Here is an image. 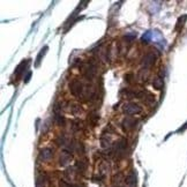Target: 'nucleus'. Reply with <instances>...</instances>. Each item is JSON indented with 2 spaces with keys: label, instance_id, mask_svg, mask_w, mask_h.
<instances>
[{
  "label": "nucleus",
  "instance_id": "4",
  "mask_svg": "<svg viewBox=\"0 0 187 187\" xmlns=\"http://www.w3.org/2000/svg\"><path fill=\"white\" fill-rule=\"evenodd\" d=\"M124 113L128 114V116H134V114H139L142 112V107L139 104L135 103H128L126 105H124Z\"/></svg>",
  "mask_w": 187,
  "mask_h": 187
},
{
  "label": "nucleus",
  "instance_id": "15",
  "mask_svg": "<svg viewBox=\"0 0 187 187\" xmlns=\"http://www.w3.org/2000/svg\"><path fill=\"white\" fill-rule=\"evenodd\" d=\"M56 142H57V144H59V146H67L68 144V142H70V140H68V138L66 136L65 134H61L58 136V139L56 140Z\"/></svg>",
  "mask_w": 187,
  "mask_h": 187
},
{
  "label": "nucleus",
  "instance_id": "22",
  "mask_svg": "<svg viewBox=\"0 0 187 187\" xmlns=\"http://www.w3.org/2000/svg\"><path fill=\"white\" fill-rule=\"evenodd\" d=\"M59 187H75V185L70 184V181L65 180V179H61L59 181Z\"/></svg>",
  "mask_w": 187,
  "mask_h": 187
},
{
  "label": "nucleus",
  "instance_id": "12",
  "mask_svg": "<svg viewBox=\"0 0 187 187\" xmlns=\"http://www.w3.org/2000/svg\"><path fill=\"white\" fill-rule=\"evenodd\" d=\"M27 65H28V60H23V61H22V63L19 65L16 68H15V72H14V73H15V75H18V76L22 75V73L25 70Z\"/></svg>",
  "mask_w": 187,
  "mask_h": 187
},
{
  "label": "nucleus",
  "instance_id": "25",
  "mask_svg": "<svg viewBox=\"0 0 187 187\" xmlns=\"http://www.w3.org/2000/svg\"><path fill=\"white\" fill-rule=\"evenodd\" d=\"M30 76H31V72H28V74L25 75V79H24V82H25V83H27V82H29Z\"/></svg>",
  "mask_w": 187,
  "mask_h": 187
},
{
  "label": "nucleus",
  "instance_id": "9",
  "mask_svg": "<svg viewBox=\"0 0 187 187\" xmlns=\"http://www.w3.org/2000/svg\"><path fill=\"white\" fill-rule=\"evenodd\" d=\"M125 182L128 187H135L136 186V173L134 170H132L128 175L125 178Z\"/></svg>",
  "mask_w": 187,
  "mask_h": 187
},
{
  "label": "nucleus",
  "instance_id": "24",
  "mask_svg": "<svg viewBox=\"0 0 187 187\" xmlns=\"http://www.w3.org/2000/svg\"><path fill=\"white\" fill-rule=\"evenodd\" d=\"M90 118H91V121H93V125H96L97 120H98V114H96V113H93V114H90Z\"/></svg>",
  "mask_w": 187,
  "mask_h": 187
},
{
  "label": "nucleus",
  "instance_id": "10",
  "mask_svg": "<svg viewBox=\"0 0 187 187\" xmlns=\"http://www.w3.org/2000/svg\"><path fill=\"white\" fill-rule=\"evenodd\" d=\"M87 166H88V162L86 159H81V161H77L75 163V170L77 173H80V175H83L84 172H86V170H87Z\"/></svg>",
  "mask_w": 187,
  "mask_h": 187
},
{
  "label": "nucleus",
  "instance_id": "7",
  "mask_svg": "<svg viewBox=\"0 0 187 187\" xmlns=\"http://www.w3.org/2000/svg\"><path fill=\"white\" fill-rule=\"evenodd\" d=\"M70 159H72V152H70L68 150H63L61 154H60V157H59V164L60 165H67V164L70 162Z\"/></svg>",
  "mask_w": 187,
  "mask_h": 187
},
{
  "label": "nucleus",
  "instance_id": "13",
  "mask_svg": "<svg viewBox=\"0 0 187 187\" xmlns=\"http://www.w3.org/2000/svg\"><path fill=\"white\" fill-rule=\"evenodd\" d=\"M163 86H164V81L161 76H157V77L154 79V81H152V87L155 88V89L161 90V89L163 88Z\"/></svg>",
  "mask_w": 187,
  "mask_h": 187
},
{
  "label": "nucleus",
  "instance_id": "16",
  "mask_svg": "<svg viewBox=\"0 0 187 187\" xmlns=\"http://www.w3.org/2000/svg\"><path fill=\"white\" fill-rule=\"evenodd\" d=\"M54 123L59 125V126H63L64 127L65 125H66V119H65L60 113H56V116H54Z\"/></svg>",
  "mask_w": 187,
  "mask_h": 187
},
{
  "label": "nucleus",
  "instance_id": "26",
  "mask_svg": "<svg viewBox=\"0 0 187 187\" xmlns=\"http://www.w3.org/2000/svg\"><path fill=\"white\" fill-rule=\"evenodd\" d=\"M75 187H83V186H81V185H75Z\"/></svg>",
  "mask_w": 187,
  "mask_h": 187
},
{
  "label": "nucleus",
  "instance_id": "23",
  "mask_svg": "<svg viewBox=\"0 0 187 187\" xmlns=\"http://www.w3.org/2000/svg\"><path fill=\"white\" fill-rule=\"evenodd\" d=\"M72 127L74 131H80L82 128V125H81V121H79V120H75V121H73L72 123Z\"/></svg>",
  "mask_w": 187,
  "mask_h": 187
},
{
  "label": "nucleus",
  "instance_id": "1",
  "mask_svg": "<svg viewBox=\"0 0 187 187\" xmlns=\"http://www.w3.org/2000/svg\"><path fill=\"white\" fill-rule=\"evenodd\" d=\"M70 93H73L75 97H82L83 93H84V90H86V87L84 84L82 83L80 80H73V81L70 83Z\"/></svg>",
  "mask_w": 187,
  "mask_h": 187
},
{
  "label": "nucleus",
  "instance_id": "14",
  "mask_svg": "<svg viewBox=\"0 0 187 187\" xmlns=\"http://www.w3.org/2000/svg\"><path fill=\"white\" fill-rule=\"evenodd\" d=\"M100 146L103 147V148H105V149L110 148V147H111V139L104 134L100 138Z\"/></svg>",
  "mask_w": 187,
  "mask_h": 187
},
{
  "label": "nucleus",
  "instance_id": "6",
  "mask_svg": "<svg viewBox=\"0 0 187 187\" xmlns=\"http://www.w3.org/2000/svg\"><path fill=\"white\" fill-rule=\"evenodd\" d=\"M53 157V149L52 148H43L39 150L38 158L41 161H50Z\"/></svg>",
  "mask_w": 187,
  "mask_h": 187
},
{
  "label": "nucleus",
  "instance_id": "20",
  "mask_svg": "<svg viewBox=\"0 0 187 187\" xmlns=\"http://www.w3.org/2000/svg\"><path fill=\"white\" fill-rule=\"evenodd\" d=\"M70 111L73 112L74 114H77V113H80L82 111V107L79 104H70Z\"/></svg>",
  "mask_w": 187,
  "mask_h": 187
},
{
  "label": "nucleus",
  "instance_id": "19",
  "mask_svg": "<svg viewBox=\"0 0 187 187\" xmlns=\"http://www.w3.org/2000/svg\"><path fill=\"white\" fill-rule=\"evenodd\" d=\"M36 187H46V178L45 177H38L36 180Z\"/></svg>",
  "mask_w": 187,
  "mask_h": 187
},
{
  "label": "nucleus",
  "instance_id": "3",
  "mask_svg": "<svg viewBox=\"0 0 187 187\" xmlns=\"http://www.w3.org/2000/svg\"><path fill=\"white\" fill-rule=\"evenodd\" d=\"M96 72H97V70H96V65L93 61L88 64L87 66H84L83 70H82L83 75L86 76V79H88V80H93L95 76H96Z\"/></svg>",
  "mask_w": 187,
  "mask_h": 187
},
{
  "label": "nucleus",
  "instance_id": "5",
  "mask_svg": "<svg viewBox=\"0 0 187 187\" xmlns=\"http://www.w3.org/2000/svg\"><path fill=\"white\" fill-rule=\"evenodd\" d=\"M156 59H157V57H156L155 53L152 52L147 53L146 56L142 58V60H141V64L143 66V70H148L149 67H151L152 65L156 63Z\"/></svg>",
  "mask_w": 187,
  "mask_h": 187
},
{
  "label": "nucleus",
  "instance_id": "8",
  "mask_svg": "<svg viewBox=\"0 0 187 187\" xmlns=\"http://www.w3.org/2000/svg\"><path fill=\"white\" fill-rule=\"evenodd\" d=\"M136 120H135L134 118L132 117H127L125 118L123 120V128L124 131H131V129H133L136 126Z\"/></svg>",
  "mask_w": 187,
  "mask_h": 187
},
{
  "label": "nucleus",
  "instance_id": "27",
  "mask_svg": "<svg viewBox=\"0 0 187 187\" xmlns=\"http://www.w3.org/2000/svg\"><path fill=\"white\" fill-rule=\"evenodd\" d=\"M118 187H119V186H118Z\"/></svg>",
  "mask_w": 187,
  "mask_h": 187
},
{
  "label": "nucleus",
  "instance_id": "11",
  "mask_svg": "<svg viewBox=\"0 0 187 187\" xmlns=\"http://www.w3.org/2000/svg\"><path fill=\"white\" fill-rule=\"evenodd\" d=\"M64 175H65V178L67 179V181H70V180L75 179V177H76V175H77V172H76V170H75V168H74V166H68L67 169L65 170Z\"/></svg>",
  "mask_w": 187,
  "mask_h": 187
},
{
  "label": "nucleus",
  "instance_id": "17",
  "mask_svg": "<svg viewBox=\"0 0 187 187\" xmlns=\"http://www.w3.org/2000/svg\"><path fill=\"white\" fill-rule=\"evenodd\" d=\"M47 49H49L47 46H44L41 50V52L38 53V56H37V60H36V64H35L36 67H38V66H39V64H41V61H42V58H43V57L45 56V53L47 52Z\"/></svg>",
  "mask_w": 187,
  "mask_h": 187
},
{
  "label": "nucleus",
  "instance_id": "21",
  "mask_svg": "<svg viewBox=\"0 0 187 187\" xmlns=\"http://www.w3.org/2000/svg\"><path fill=\"white\" fill-rule=\"evenodd\" d=\"M187 19L186 15H184V16H181V18H179V20H178V23H177V25H175V30H179L184 25V23H185V20Z\"/></svg>",
  "mask_w": 187,
  "mask_h": 187
},
{
  "label": "nucleus",
  "instance_id": "2",
  "mask_svg": "<svg viewBox=\"0 0 187 187\" xmlns=\"http://www.w3.org/2000/svg\"><path fill=\"white\" fill-rule=\"evenodd\" d=\"M127 146H128L127 140H126V139H120V140L114 144L113 152H114L117 156H119V157H120V156H124V155L126 154V150H127Z\"/></svg>",
  "mask_w": 187,
  "mask_h": 187
},
{
  "label": "nucleus",
  "instance_id": "18",
  "mask_svg": "<svg viewBox=\"0 0 187 187\" xmlns=\"http://www.w3.org/2000/svg\"><path fill=\"white\" fill-rule=\"evenodd\" d=\"M125 178H126V177H124L123 173H118V175H116L113 177L112 182H113L114 185H120L123 181H125Z\"/></svg>",
  "mask_w": 187,
  "mask_h": 187
}]
</instances>
